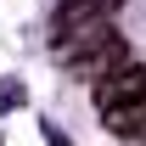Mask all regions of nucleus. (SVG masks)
<instances>
[{
	"label": "nucleus",
	"mask_w": 146,
	"mask_h": 146,
	"mask_svg": "<svg viewBox=\"0 0 146 146\" xmlns=\"http://www.w3.org/2000/svg\"><path fill=\"white\" fill-rule=\"evenodd\" d=\"M101 118H107V129L118 135V141L146 146V96H135V101H118V107H107Z\"/></svg>",
	"instance_id": "3"
},
{
	"label": "nucleus",
	"mask_w": 146,
	"mask_h": 146,
	"mask_svg": "<svg viewBox=\"0 0 146 146\" xmlns=\"http://www.w3.org/2000/svg\"><path fill=\"white\" fill-rule=\"evenodd\" d=\"M90 96H96V107H101V112H107V107H118V101H135V96H146V68L124 62L118 73L96 79V84H90Z\"/></svg>",
	"instance_id": "2"
},
{
	"label": "nucleus",
	"mask_w": 146,
	"mask_h": 146,
	"mask_svg": "<svg viewBox=\"0 0 146 146\" xmlns=\"http://www.w3.org/2000/svg\"><path fill=\"white\" fill-rule=\"evenodd\" d=\"M129 62V51H124V39L112 34V39H101V45H90V51H79L68 62V73L79 79V84H96V79H107V73H118Z\"/></svg>",
	"instance_id": "1"
}]
</instances>
